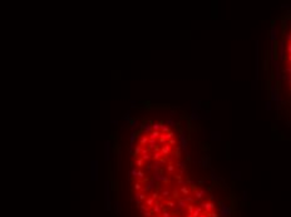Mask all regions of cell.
<instances>
[{"mask_svg":"<svg viewBox=\"0 0 291 217\" xmlns=\"http://www.w3.org/2000/svg\"><path fill=\"white\" fill-rule=\"evenodd\" d=\"M182 136L162 121L141 127L131 153V193L141 217H222L212 186L196 170Z\"/></svg>","mask_w":291,"mask_h":217,"instance_id":"6da1fadb","label":"cell"},{"mask_svg":"<svg viewBox=\"0 0 291 217\" xmlns=\"http://www.w3.org/2000/svg\"><path fill=\"white\" fill-rule=\"evenodd\" d=\"M281 72L285 89L291 101V23L286 26L281 45Z\"/></svg>","mask_w":291,"mask_h":217,"instance_id":"7a4b0ae2","label":"cell"}]
</instances>
